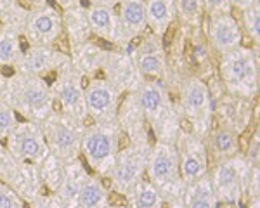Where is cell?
<instances>
[{
    "instance_id": "cell-12",
    "label": "cell",
    "mask_w": 260,
    "mask_h": 208,
    "mask_svg": "<svg viewBox=\"0 0 260 208\" xmlns=\"http://www.w3.org/2000/svg\"><path fill=\"white\" fill-rule=\"evenodd\" d=\"M182 102L187 116L194 122H201L205 116H208V110H210V95H208L207 85L200 78H191L184 85Z\"/></svg>"
},
{
    "instance_id": "cell-24",
    "label": "cell",
    "mask_w": 260,
    "mask_h": 208,
    "mask_svg": "<svg viewBox=\"0 0 260 208\" xmlns=\"http://www.w3.org/2000/svg\"><path fill=\"white\" fill-rule=\"evenodd\" d=\"M137 66L144 75L148 77H160L165 70V59L161 52H149V54H139Z\"/></svg>"
},
{
    "instance_id": "cell-26",
    "label": "cell",
    "mask_w": 260,
    "mask_h": 208,
    "mask_svg": "<svg viewBox=\"0 0 260 208\" xmlns=\"http://www.w3.org/2000/svg\"><path fill=\"white\" fill-rule=\"evenodd\" d=\"M19 54V42L11 35L0 37V62H11Z\"/></svg>"
},
{
    "instance_id": "cell-3",
    "label": "cell",
    "mask_w": 260,
    "mask_h": 208,
    "mask_svg": "<svg viewBox=\"0 0 260 208\" xmlns=\"http://www.w3.org/2000/svg\"><path fill=\"white\" fill-rule=\"evenodd\" d=\"M85 108L87 111L99 120L101 123H110L116 115V101L118 92L113 85L104 80H95L89 83L85 94Z\"/></svg>"
},
{
    "instance_id": "cell-37",
    "label": "cell",
    "mask_w": 260,
    "mask_h": 208,
    "mask_svg": "<svg viewBox=\"0 0 260 208\" xmlns=\"http://www.w3.org/2000/svg\"><path fill=\"white\" fill-rule=\"evenodd\" d=\"M250 208H260V206H258V199H255V203H253V205H251Z\"/></svg>"
},
{
    "instance_id": "cell-33",
    "label": "cell",
    "mask_w": 260,
    "mask_h": 208,
    "mask_svg": "<svg viewBox=\"0 0 260 208\" xmlns=\"http://www.w3.org/2000/svg\"><path fill=\"white\" fill-rule=\"evenodd\" d=\"M231 4H234L236 7H240L241 11H246L250 9L251 6H255V4H258L257 0H231Z\"/></svg>"
},
{
    "instance_id": "cell-32",
    "label": "cell",
    "mask_w": 260,
    "mask_h": 208,
    "mask_svg": "<svg viewBox=\"0 0 260 208\" xmlns=\"http://www.w3.org/2000/svg\"><path fill=\"white\" fill-rule=\"evenodd\" d=\"M250 161H251V165L258 163V139H257V135H255V141H251L250 143Z\"/></svg>"
},
{
    "instance_id": "cell-29",
    "label": "cell",
    "mask_w": 260,
    "mask_h": 208,
    "mask_svg": "<svg viewBox=\"0 0 260 208\" xmlns=\"http://www.w3.org/2000/svg\"><path fill=\"white\" fill-rule=\"evenodd\" d=\"M201 0H179V9L180 14L186 19H192L200 11Z\"/></svg>"
},
{
    "instance_id": "cell-27",
    "label": "cell",
    "mask_w": 260,
    "mask_h": 208,
    "mask_svg": "<svg viewBox=\"0 0 260 208\" xmlns=\"http://www.w3.org/2000/svg\"><path fill=\"white\" fill-rule=\"evenodd\" d=\"M83 182L77 176H66L64 181L61 182V198L64 201H71V199L78 198V193H80V187Z\"/></svg>"
},
{
    "instance_id": "cell-1",
    "label": "cell",
    "mask_w": 260,
    "mask_h": 208,
    "mask_svg": "<svg viewBox=\"0 0 260 208\" xmlns=\"http://www.w3.org/2000/svg\"><path fill=\"white\" fill-rule=\"evenodd\" d=\"M222 78L231 92L250 97L258 87V62L255 54L248 49H234L224 54L222 61Z\"/></svg>"
},
{
    "instance_id": "cell-15",
    "label": "cell",
    "mask_w": 260,
    "mask_h": 208,
    "mask_svg": "<svg viewBox=\"0 0 260 208\" xmlns=\"http://www.w3.org/2000/svg\"><path fill=\"white\" fill-rule=\"evenodd\" d=\"M139 101L144 115L149 120H153L154 123L163 116V110H165V92H163V87L160 83L156 82L146 83L141 89Z\"/></svg>"
},
{
    "instance_id": "cell-19",
    "label": "cell",
    "mask_w": 260,
    "mask_h": 208,
    "mask_svg": "<svg viewBox=\"0 0 260 208\" xmlns=\"http://www.w3.org/2000/svg\"><path fill=\"white\" fill-rule=\"evenodd\" d=\"M54 64V52L50 51L49 47H44V45H37V47L30 49L23 57V70L30 75H40L45 73L52 68Z\"/></svg>"
},
{
    "instance_id": "cell-23",
    "label": "cell",
    "mask_w": 260,
    "mask_h": 208,
    "mask_svg": "<svg viewBox=\"0 0 260 208\" xmlns=\"http://www.w3.org/2000/svg\"><path fill=\"white\" fill-rule=\"evenodd\" d=\"M238 148L240 146H238L236 137L228 128H222V130H219L213 135V155L217 158H225V160L234 158Z\"/></svg>"
},
{
    "instance_id": "cell-38",
    "label": "cell",
    "mask_w": 260,
    "mask_h": 208,
    "mask_svg": "<svg viewBox=\"0 0 260 208\" xmlns=\"http://www.w3.org/2000/svg\"><path fill=\"white\" fill-rule=\"evenodd\" d=\"M57 2H62V4H70L71 0H57Z\"/></svg>"
},
{
    "instance_id": "cell-39",
    "label": "cell",
    "mask_w": 260,
    "mask_h": 208,
    "mask_svg": "<svg viewBox=\"0 0 260 208\" xmlns=\"http://www.w3.org/2000/svg\"><path fill=\"white\" fill-rule=\"evenodd\" d=\"M224 208H231V206H224Z\"/></svg>"
},
{
    "instance_id": "cell-2",
    "label": "cell",
    "mask_w": 260,
    "mask_h": 208,
    "mask_svg": "<svg viewBox=\"0 0 260 208\" xmlns=\"http://www.w3.org/2000/svg\"><path fill=\"white\" fill-rule=\"evenodd\" d=\"M82 149L90 166L99 172L108 170L111 165H115L118 149V134L115 127L111 123L92 125L82 139Z\"/></svg>"
},
{
    "instance_id": "cell-35",
    "label": "cell",
    "mask_w": 260,
    "mask_h": 208,
    "mask_svg": "<svg viewBox=\"0 0 260 208\" xmlns=\"http://www.w3.org/2000/svg\"><path fill=\"white\" fill-rule=\"evenodd\" d=\"M92 2H95V4H99V6H113L115 2H118V0H92Z\"/></svg>"
},
{
    "instance_id": "cell-25",
    "label": "cell",
    "mask_w": 260,
    "mask_h": 208,
    "mask_svg": "<svg viewBox=\"0 0 260 208\" xmlns=\"http://www.w3.org/2000/svg\"><path fill=\"white\" fill-rule=\"evenodd\" d=\"M243 23H245L246 31L250 33V37L255 42H258L260 39V14H258V4L251 6L250 9L245 11L243 14Z\"/></svg>"
},
{
    "instance_id": "cell-7",
    "label": "cell",
    "mask_w": 260,
    "mask_h": 208,
    "mask_svg": "<svg viewBox=\"0 0 260 208\" xmlns=\"http://www.w3.org/2000/svg\"><path fill=\"white\" fill-rule=\"evenodd\" d=\"M182 149L179 156V172L186 182H194L207 174V149L194 137H182Z\"/></svg>"
},
{
    "instance_id": "cell-30",
    "label": "cell",
    "mask_w": 260,
    "mask_h": 208,
    "mask_svg": "<svg viewBox=\"0 0 260 208\" xmlns=\"http://www.w3.org/2000/svg\"><path fill=\"white\" fill-rule=\"evenodd\" d=\"M203 2L212 14H229L231 11V0H203Z\"/></svg>"
},
{
    "instance_id": "cell-9",
    "label": "cell",
    "mask_w": 260,
    "mask_h": 208,
    "mask_svg": "<svg viewBox=\"0 0 260 208\" xmlns=\"http://www.w3.org/2000/svg\"><path fill=\"white\" fill-rule=\"evenodd\" d=\"M16 95L21 106L33 115H45L50 106V95L47 87L37 78H24L16 82Z\"/></svg>"
},
{
    "instance_id": "cell-11",
    "label": "cell",
    "mask_w": 260,
    "mask_h": 208,
    "mask_svg": "<svg viewBox=\"0 0 260 208\" xmlns=\"http://www.w3.org/2000/svg\"><path fill=\"white\" fill-rule=\"evenodd\" d=\"M45 135H47L50 149L61 158H73L80 148V139H78L77 132L68 127V123L61 122L59 118L47 123Z\"/></svg>"
},
{
    "instance_id": "cell-5",
    "label": "cell",
    "mask_w": 260,
    "mask_h": 208,
    "mask_svg": "<svg viewBox=\"0 0 260 208\" xmlns=\"http://www.w3.org/2000/svg\"><path fill=\"white\" fill-rule=\"evenodd\" d=\"M243 186V163L238 158H229L220 166H217L212 179V187L215 198L225 203H233L241 196Z\"/></svg>"
},
{
    "instance_id": "cell-22",
    "label": "cell",
    "mask_w": 260,
    "mask_h": 208,
    "mask_svg": "<svg viewBox=\"0 0 260 208\" xmlns=\"http://www.w3.org/2000/svg\"><path fill=\"white\" fill-rule=\"evenodd\" d=\"M77 199L80 208H101L106 205L108 198L106 193H104V187L94 179H89V181H85L82 184Z\"/></svg>"
},
{
    "instance_id": "cell-16",
    "label": "cell",
    "mask_w": 260,
    "mask_h": 208,
    "mask_svg": "<svg viewBox=\"0 0 260 208\" xmlns=\"http://www.w3.org/2000/svg\"><path fill=\"white\" fill-rule=\"evenodd\" d=\"M186 208H217V198L213 193L212 181L207 177H201L198 181L191 182L189 189H187Z\"/></svg>"
},
{
    "instance_id": "cell-10",
    "label": "cell",
    "mask_w": 260,
    "mask_h": 208,
    "mask_svg": "<svg viewBox=\"0 0 260 208\" xmlns=\"http://www.w3.org/2000/svg\"><path fill=\"white\" fill-rule=\"evenodd\" d=\"M210 39L213 47L222 54L238 49L241 42V30L236 19L231 14H212Z\"/></svg>"
},
{
    "instance_id": "cell-36",
    "label": "cell",
    "mask_w": 260,
    "mask_h": 208,
    "mask_svg": "<svg viewBox=\"0 0 260 208\" xmlns=\"http://www.w3.org/2000/svg\"><path fill=\"white\" fill-rule=\"evenodd\" d=\"M170 208H186V206H184V201H175Z\"/></svg>"
},
{
    "instance_id": "cell-21",
    "label": "cell",
    "mask_w": 260,
    "mask_h": 208,
    "mask_svg": "<svg viewBox=\"0 0 260 208\" xmlns=\"http://www.w3.org/2000/svg\"><path fill=\"white\" fill-rule=\"evenodd\" d=\"M132 198H134V206L136 208H160L161 206V198L158 193V187L151 184L148 181H139L136 182L132 187Z\"/></svg>"
},
{
    "instance_id": "cell-28",
    "label": "cell",
    "mask_w": 260,
    "mask_h": 208,
    "mask_svg": "<svg viewBox=\"0 0 260 208\" xmlns=\"http://www.w3.org/2000/svg\"><path fill=\"white\" fill-rule=\"evenodd\" d=\"M16 125H18V120H16L14 111L6 104H0V139L9 135Z\"/></svg>"
},
{
    "instance_id": "cell-34",
    "label": "cell",
    "mask_w": 260,
    "mask_h": 208,
    "mask_svg": "<svg viewBox=\"0 0 260 208\" xmlns=\"http://www.w3.org/2000/svg\"><path fill=\"white\" fill-rule=\"evenodd\" d=\"M33 208H62V203L61 201H42Z\"/></svg>"
},
{
    "instance_id": "cell-13",
    "label": "cell",
    "mask_w": 260,
    "mask_h": 208,
    "mask_svg": "<svg viewBox=\"0 0 260 208\" xmlns=\"http://www.w3.org/2000/svg\"><path fill=\"white\" fill-rule=\"evenodd\" d=\"M57 95L59 101L68 113L73 118H83L87 113L85 97H83L82 87L78 85V80L73 77H62L57 85Z\"/></svg>"
},
{
    "instance_id": "cell-18",
    "label": "cell",
    "mask_w": 260,
    "mask_h": 208,
    "mask_svg": "<svg viewBox=\"0 0 260 208\" xmlns=\"http://www.w3.org/2000/svg\"><path fill=\"white\" fill-rule=\"evenodd\" d=\"M89 23L94 28V31L99 37L108 40L118 39V28H116V19L113 16L110 7L95 6L89 11Z\"/></svg>"
},
{
    "instance_id": "cell-8",
    "label": "cell",
    "mask_w": 260,
    "mask_h": 208,
    "mask_svg": "<svg viewBox=\"0 0 260 208\" xmlns=\"http://www.w3.org/2000/svg\"><path fill=\"white\" fill-rule=\"evenodd\" d=\"M146 158L141 153V149H125L121 155L115 160V182L120 189H128L136 182L141 181V176L144 172Z\"/></svg>"
},
{
    "instance_id": "cell-4",
    "label": "cell",
    "mask_w": 260,
    "mask_h": 208,
    "mask_svg": "<svg viewBox=\"0 0 260 208\" xmlns=\"http://www.w3.org/2000/svg\"><path fill=\"white\" fill-rule=\"evenodd\" d=\"M148 166L153 184L163 187L179 181V153L172 144L158 143L154 146Z\"/></svg>"
},
{
    "instance_id": "cell-14",
    "label": "cell",
    "mask_w": 260,
    "mask_h": 208,
    "mask_svg": "<svg viewBox=\"0 0 260 208\" xmlns=\"http://www.w3.org/2000/svg\"><path fill=\"white\" fill-rule=\"evenodd\" d=\"M30 33L39 44H49V42L59 39L61 23L54 12H35L30 19Z\"/></svg>"
},
{
    "instance_id": "cell-31",
    "label": "cell",
    "mask_w": 260,
    "mask_h": 208,
    "mask_svg": "<svg viewBox=\"0 0 260 208\" xmlns=\"http://www.w3.org/2000/svg\"><path fill=\"white\" fill-rule=\"evenodd\" d=\"M0 208H16L14 198L11 196V193L0 189Z\"/></svg>"
},
{
    "instance_id": "cell-6",
    "label": "cell",
    "mask_w": 260,
    "mask_h": 208,
    "mask_svg": "<svg viewBox=\"0 0 260 208\" xmlns=\"http://www.w3.org/2000/svg\"><path fill=\"white\" fill-rule=\"evenodd\" d=\"M9 146L16 156L26 161H39L47 155V148L42 141L40 132L28 123L16 125L9 134Z\"/></svg>"
},
{
    "instance_id": "cell-20",
    "label": "cell",
    "mask_w": 260,
    "mask_h": 208,
    "mask_svg": "<svg viewBox=\"0 0 260 208\" xmlns=\"http://www.w3.org/2000/svg\"><path fill=\"white\" fill-rule=\"evenodd\" d=\"M170 14L169 0H148L146 4V18L156 33H163L170 26Z\"/></svg>"
},
{
    "instance_id": "cell-17",
    "label": "cell",
    "mask_w": 260,
    "mask_h": 208,
    "mask_svg": "<svg viewBox=\"0 0 260 208\" xmlns=\"http://www.w3.org/2000/svg\"><path fill=\"white\" fill-rule=\"evenodd\" d=\"M121 24H123L125 31L141 33L148 24L146 18V4L142 0H123L121 4Z\"/></svg>"
}]
</instances>
